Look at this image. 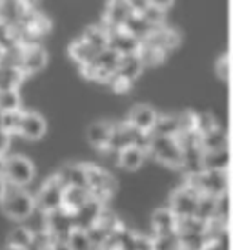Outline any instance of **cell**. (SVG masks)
Returning <instances> with one entry per match:
<instances>
[{
    "label": "cell",
    "mask_w": 233,
    "mask_h": 250,
    "mask_svg": "<svg viewBox=\"0 0 233 250\" xmlns=\"http://www.w3.org/2000/svg\"><path fill=\"white\" fill-rule=\"evenodd\" d=\"M138 59H140V62H142V66H157V64H160L162 61H164V55L166 51H162V49L158 48H151V46H144L142 42H140V49H138Z\"/></svg>",
    "instance_id": "cell-31"
},
{
    "label": "cell",
    "mask_w": 233,
    "mask_h": 250,
    "mask_svg": "<svg viewBox=\"0 0 233 250\" xmlns=\"http://www.w3.org/2000/svg\"><path fill=\"white\" fill-rule=\"evenodd\" d=\"M6 188H7V183H6V179H4V175L0 174V199L6 194Z\"/></svg>",
    "instance_id": "cell-49"
},
{
    "label": "cell",
    "mask_w": 233,
    "mask_h": 250,
    "mask_svg": "<svg viewBox=\"0 0 233 250\" xmlns=\"http://www.w3.org/2000/svg\"><path fill=\"white\" fill-rule=\"evenodd\" d=\"M17 44H20L17 28L15 26H7V24H0V48L9 49L17 46Z\"/></svg>",
    "instance_id": "cell-37"
},
{
    "label": "cell",
    "mask_w": 233,
    "mask_h": 250,
    "mask_svg": "<svg viewBox=\"0 0 233 250\" xmlns=\"http://www.w3.org/2000/svg\"><path fill=\"white\" fill-rule=\"evenodd\" d=\"M150 4L151 6H157V7H160V9H168V7H172V4H173V0H150Z\"/></svg>",
    "instance_id": "cell-48"
},
{
    "label": "cell",
    "mask_w": 233,
    "mask_h": 250,
    "mask_svg": "<svg viewBox=\"0 0 233 250\" xmlns=\"http://www.w3.org/2000/svg\"><path fill=\"white\" fill-rule=\"evenodd\" d=\"M2 167H4V155H0V174H2Z\"/></svg>",
    "instance_id": "cell-52"
},
{
    "label": "cell",
    "mask_w": 233,
    "mask_h": 250,
    "mask_svg": "<svg viewBox=\"0 0 233 250\" xmlns=\"http://www.w3.org/2000/svg\"><path fill=\"white\" fill-rule=\"evenodd\" d=\"M24 2H26V4H28L29 7H33V4L37 2V0H24Z\"/></svg>",
    "instance_id": "cell-51"
},
{
    "label": "cell",
    "mask_w": 233,
    "mask_h": 250,
    "mask_svg": "<svg viewBox=\"0 0 233 250\" xmlns=\"http://www.w3.org/2000/svg\"><path fill=\"white\" fill-rule=\"evenodd\" d=\"M2 53H4V49L0 48V59H2Z\"/></svg>",
    "instance_id": "cell-54"
},
{
    "label": "cell",
    "mask_w": 233,
    "mask_h": 250,
    "mask_svg": "<svg viewBox=\"0 0 233 250\" xmlns=\"http://www.w3.org/2000/svg\"><path fill=\"white\" fill-rule=\"evenodd\" d=\"M228 215H230V197H228V192L217 195V201H215V215L220 221L228 223Z\"/></svg>",
    "instance_id": "cell-39"
},
{
    "label": "cell",
    "mask_w": 233,
    "mask_h": 250,
    "mask_svg": "<svg viewBox=\"0 0 233 250\" xmlns=\"http://www.w3.org/2000/svg\"><path fill=\"white\" fill-rule=\"evenodd\" d=\"M9 133L4 130V128H0V155H4V153L9 150Z\"/></svg>",
    "instance_id": "cell-45"
},
{
    "label": "cell",
    "mask_w": 233,
    "mask_h": 250,
    "mask_svg": "<svg viewBox=\"0 0 233 250\" xmlns=\"http://www.w3.org/2000/svg\"><path fill=\"white\" fill-rule=\"evenodd\" d=\"M31 239H33V234L24 225L17 227L7 234V245H15V247H20V249H28L31 245Z\"/></svg>",
    "instance_id": "cell-33"
},
{
    "label": "cell",
    "mask_w": 233,
    "mask_h": 250,
    "mask_svg": "<svg viewBox=\"0 0 233 250\" xmlns=\"http://www.w3.org/2000/svg\"><path fill=\"white\" fill-rule=\"evenodd\" d=\"M49 250H71L69 249V245L64 241V239H53V243H51V249Z\"/></svg>",
    "instance_id": "cell-47"
},
{
    "label": "cell",
    "mask_w": 233,
    "mask_h": 250,
    "mask_svg": "<svg viewBox=\"0 0 233 250\" xmlns=\"http://www.w3.org/2000/svg\"><path fill=\"white\" fill-rule=\"evenodd\" d=\"M108 48L116 51L118 55H130V53H138L140 49V41L131 37L128 31L122 28L111 31L108 35Z\"/></svg>",
    "instance_id": "cell-11"
},
{
    "label": "cell",
    "mask_w": 233,
    "mask_h": 250,
    "mask_svg": "<svg viewBox=\"0 0 233 250\" xmlns=\"http://www.w3.org/2000/svg\"><path fill=\"white\" fill-rule=\"evenodd\" d=\"M153 250H180V239L177 232L157 234L153 239Z\"/></svg>",
    "instance_id": "cell-34"
},
{
    "label": "cell",
    "mask_w": 233,
    "mask_h": 250,
    "mask_svg": "<svg viewBox=\"0 0 233 250\" xmlns=\"http://www.w3.org/2000/svg\"><path fill=\"white\" fill-rule=\"evenodd\" d=\"M28 4L24 0H2L0 2V24L17 26L24 13L28 11Z\"/></svg>",
    "instance_id": "cell-15"
},
{
    "label": "cell",
    "mask_w": 233,
    "mask_h": 250,
    "mask_svg": "<svg viewBox=\"0 0 233 250\" xmlns=\"http://www.w3.org/2000/svg\"><path fill=\"white\" fill-rule=\"evenodd\" d=\"M46 62H48L46 49L40 48L39 44H29V46H24V49H22L19 68L22 70L24 75H31V73L40 71L46 66Z\"/></svg>",
    "instance_id": "cell-9"
},
{
    "label": "cell",
    "mask_w": 233,
    "mask_h": 250,
    "mask_svg": "<svg viewBox=\"0 0 233 250\" xmlns=\"http://www.w3.org/2000/svg\"><path fill=\"white\" fill-rule=\"evenodd\" d=\"M82 39L95 49L97 53L108 48V33H106V29L102 26H91V28H88Z\"/></svg>",
    "instance_id": "cell-28"
},
{
    "label": "cell",
    "mask_w": 233,
    "mask_h": 250,
    "mask_svg": "<svg viewBox=\"0 0 233 250\" xmlns=\"http://www.w3.org/2000/svg\"><path fill=\"white\" fill-rule=\"evenodd\" d=\"M140 15L144 17L146 22H148L150 26H153V28H157V26H162V24H164V9H160V7H157V6L148 4V6L140 11Z\"/></svg>",
    "instance_id": "cell-38"
},
{
    "label": "cell",
    "mask_w": 233,
    "mask_h": 250,
    "mask_svg": "<svg viewBox=\"0 0 233 250\" xmlns=\"http://www.w3.org/2000/svg\"><path fill=\"white\" fill-rule=\"evenodd\" d=\"M215 201L217 197L210 194H200L197 199V207H195V217H199L202 221H210L215 215Z\"/></svg>",
    "instance_id": "cell-29"
},
{
    "label": "cell",
    "mask_w": 233,
    "mask_h": 250,
    "mask_svg": "<svg viewBox=\"0 0 233 250\" xmlns=\"http://www.w3.org/2000/svg\"><path fill=\"white\" fill-rule=\"evenodd\" d=\"M0 2H2V0H0Z\"/></svg>",
    "instance_id": "cell-55"
},
{
    "label": "cell",
    "mask_w": 233,
    "mask_h": 250,
    "mask_svg": "<svg viewBox=\"0 0 233 250\" xmlns=\"http://www.w3.org/2000/svg\"><path fill=\"white\" fill-rule=\"evenodd\" d=\"M178 44H180V33H178V31H175V29H168V31H166L164 49H166V51H170V49L177 48Z\"/></svg>",
    "instance_id": "cell-42"
},
{
    "label": "cell",
    "mask_w": 233,
    "mask_h": 250,
    "mask_svg": "<svg viewBox=\"0 0 233 250\" xmlns=\"http://www.w3.org/2000/svg\"><path fill=\"white\" fill-rule=\"evenodd\" d=\"M217 126V121H215V117H213L212 113H200V115H197V125H195V130L202 135V133L210 132L212 128H215Z\"/></svg>",
    "instance_id": "cell-41"
},
{
    "label": "cell",
    "mask_w": 233,
    "mask_h": 250,
    "mask_svg": "<svg viewBox=\"0 0 233 250\" xmlns=\"http://www.w3.org/2000/svg\"><path fill=\"white\" fill-rule=\"evenodd\" d=\"M188 185L199 194L220 195L228 192V170H202L200 174L188 175Z\"/></svg>",
    "instance_id": "cell-2"
},
{
    "label": "cell",
    "mask_w": 233,
    "mask_h": 250,
    "mask_svg": "<svg viewBox=\"0 0 233 250\" xmlns=\"http://www.w3.org/2000/svg\"><path fill=\"white\" fill-rule=\"evenodd\" d=\"M180 168H184L188 175L200 174L204 168H202V150L200 146H190L182 150V163Z\"/></svg>",
    "instance_id": "cell-23"
},
{
    "label": "cell",
    "mask_w": 233,
    "mask_h": 250,
    "mask_svg": "<svg viewBox=\"0 0 233 250\" xmlns=\"http://www.w3.org/2000/svg\"><path fill=\"white\" fill-rule=\"evenodd\" d=\"M122 29L128 31L131 37H135V39H138V41L142 42L146 37L150 35V31L153 29V26H150L140 13H135V11H133V13L126 19V22L122 24Z\"/></svg>",
    "instance_id": "cell-21"
},
{
    "label": "cell",
    "mask_w": 233,
    "mask_h": 250,
    "mask_svg": "<svg viewBox=\"0 0 233 250\" xmlns=\"http://www.w3.org/2000/svg\"><path fill=\"white\" fill-rule=\"evenodd\" d=\"M2 250H26V249H20V247H15V245H6Z\"/></svg>",
    "instance_id": "cell-50"
},
{
    "label": "cell",
    "mask_w": 233,
    "mask_h": 250,
    "mask_svg": "<svg viewBox=\"0 0 233 250\" xmlns=\"http://www.w3.org/2000/svg\"><path fill=\"white\" fill-rule=\"evenodd\" d=\"M131 13H133V9H131L130 4L126 0H110V6H108V11L104 15V24H102L106 33L110 35L111 31L122 28V24L126 22V19Z\"/></svg>",
    "instance_id": "cell-10"
},
{
    "label": "cell",
    "mask_w": 233,
    "mask_h": 250,
    "mask_svg": "<svg viewBox=\"0 0 233 250\" xmlns=\"http://www.w3.org/2000/svg\"><path fill=\"white\" fill-rule=\"evenodd\" d=\"M148 152L155 155V159L164 163L166 167L180 168L182 163V148L178 146L175 137H166V135H151Z\"/></svg>",
    "instance_id": "cell-3"
},
{
    "label": "cell",
    "mask_w": 233,
    "mask_h": 250,
    "mask_svg": "<svg viewBox=\"0 0 233 250\" xmlns=\"http://www.w3.org/2000/svg\"><path fill=\"white\" fill-rule=\"evenodd\" d=\"M2 115H4V111L0 110V128H2Z\"/></svg>",
    "instance_id": "cell-53"
},
{
    "label": "cell",
    "mask_w": 233,
    "mask_h": 250,
    "mask_svg": "<svg viewBox=\"0 0 233 250\" xmlns=\"http://www.w3.org/2000/svg\"><path fill=\"white\" fill-rule=\"evenodd\" d=\"M144 70V66L140 62L137 53H130V55H120L118 57V62H116V75H120L122 79L133 83L140 73Z\"/></svg>",
    "instance_id": "cell-16"
},
{
    "label": "cell",
    "mask_w": 233,
    "mask_h": 250,
    "mask_svg": "<svg viewBox=\"0 0 233 250\" xmlns=\"http://www.w3.org/2000/svg\"><path fill=\"white\" fill-rule=\"evenodd\" d=\"M22 115H24V111H20V110L4 111V115H2V128H4L9 135H11V133H19L20 123H22Z\"/></svg>",
    "instance_id": "cell-36"
},
{
    "label": "cell",
    "mask_w": 233,
    "mask_h": 250,
    "mask_svg": "<svg viewBox=\"0 0 233 250\" xmlns=\"http://www.w3.org/2000/svg\"><path fill=\"white\" fill-rule=\"evenodd\" d=\"M111 128H113V125L106 123V121H98V123H93V125L89 126L88 141L91 143V146L100 148V150H106L108 141H110V135H111Z\"/></svg>",
    "instance_id": "cell-22"
},
{
    "label": "cell",
    "mask_w": 233,
    "mask_h": 250,
    "mask_svg": "<svg viewBox=\"0 0 233 250\" xmlns=\"http://www.w3.org/2000/svg\"><path fill=\"white\" fill-rule=\"evenodd\" d=\"M2 175L6 179L7 185H15V187H26L31 183L35 175L33 163L22 155H13L4 159V167H2Z\"/></svg>",
    "instance_id": "cell-5"
},
{
    "label": "cell",
    "mask_w": 233,
    "mask_h": 250,
    "mask_svg": "<svg viewBox=\"0 0 233 250\" xmlns=\"http://www.w3.org/2000/svg\"><path fill=\"white\" fill-rule=\"evenodd\" d=\"M57 175L60 177V181L66 187L88 188V177H86V168H84V165H66Z\"/></svg>",
    "instance_id": "cell-20"
},
{
    "label": "cell",
    "mask_w": 233,
    "mask_h": 250,
    "mask_svg": "<svg viewBox=\"0 0 233 250\" xmlns=\"http://www.w3.org/2000/svg\"><path fill=\"white\" fill-rule=\"evenodd\" d=\"M217 73L222 81H228L230 79V59L226 55L220 57V61L217 62Z\"/></svg>",
    "instance_id": "cell-43"
},
{
    "label": "cell",
    "mask_w": 233,
    "mask_h": 250,
    "mask_svg": "<svg viewBox=\"0 0 233 250\" xmlns=\"http://www.w3.org/2000/svg\"><path fill=\"white\" fill-rule=\"evenodd\" d=\"M202 168L204 170H228L230 168V153L224 150L202 152Z\"/></svg>",
    "instance_id": "cell-24"
},
{
    "label": "cell",
    "mask_w": 233,
    "mask_h": 250,
    "mask_svg": "<svg viewBox=\"0 0 233 250\" xmlns=\"http://www.w3.org/2000/svg\"><path fill=\"white\" fill-rule=\"evenodd\" d=\"M155 121H157V111L153 110L151 106L148 104H137L130 113V123L135 130L142 133H150L153 125H155Z\"/></svg>",
    "instance_id": "cell-12"
},
{
    "label": "cell",
    "mask_w": 233,
    "mask_h": 250,
    "mask_svg": "<svg viewBox=\"0 0 233 250\" xmlns=\"http://www.w3.org/2000/svg\"><path fill=\"white\" fill-rule=\"evenodd\" d=\"M91 199V192L88 188L82 187H66L62 194V207L69 214H75L77 210H80L86 203Z\"/></svg>",
    "instance_id": "cell-13"
},
{
    "label": "cell",
    "mask_w": 233,
    "mask_h": 250,
    "mask_svg": "<svg viewBox=\"0 0 233 250\" xmlns=\"http://www.w3.org/2000/svg\"><path fill=\"white\" fill-rule=\"evenodd\" d=\"M177 121H178V132H193L195 125H197V113L184 111V113L177 115Z\"/></svg>",
    "instance_id": "cell-40"
},
{
    "label": "cell",
    "mask_w": 233,
    "mask_h": 250,
    "mask_svg": "<svg viewBox=\"0 0 233 250\" xmlns=\"http://www.w3.org/2000/svg\"><path fill=\"white\" fill-rule=\"evenodd\" d=\"M126 2L130 4V7L135 11V13H140V11L150 4V0H126Z\"/></svg>",
    "instance_id": "cell-46"
},
{
    "label": "cell",
    "mask_w": 233,
    "mask_h": 250,
    "mask_svg": "<svg viewBox=\"0 0 233 250\" xmlns=\"http://www.w3.org/2000/svg\"><path fill=\"white\" fill-rule=\"evenodd\" d=\"M199 192L192 188L190 185L178 188L177 192L172 195V212L177 215V219L182 217H190L195 214V207H197V199H199Z\"/></svg>",
    "instance_id": "cell-7"
},
{
    "label": "cell",
    "mask_w": 233,
    "mask_h": 250,
    "mask_svg": "<svg viewBox=\"0 0 233 250\" xmlns=\"http://www.w3.org/2000/svg\"><path fill=\"white\" fill-rule=\"evenodd\" d=\"M19 133H20L22 137L31 141L40 139L42 135L46 133V121L39 113H35V111H24Z\"/></svg>",
    "instance_id": "cell-14"
},
{
    "label": "cell",
    "mask_w": 233,
    "mask_h": 250,
    "mask_svg": "<svg viewBox=\"0 0 233 250\" xmlns=\"http://www.w3.org/2000/svg\"><path fill=\"white\" fill-rule=\"evenodd\" d=\"M0 203H2L4 214L15 221H24L35 210L33 195L26 192L22 187H15V185L6 188V194L0 199Z\"/></svg>",
    "instance_id": "cell-1"
},
{
    "label": "cell",
    "mask_w": 233,
    "mask_h": 250,
    "mask_svg": "<svg viewBox=\"0 0 233 250\" xmlns=\"http://www.w3.org/2000/svg\"><path fill=\"white\" fill-rule=\"evenodd\" d=\"M69 55L73 57L80 66H86V64H89L95 59L97 51L84 39H78V41H75L69 46Z\"/></svg>",
    "instance_id": "cell-26"
},
{
    "label": "cell",
    "mask_w": 233,
    "mask_h": 250,
    "mask_svg": "<svg viewBox=\"0 0 233 250\" xmlns=\"http://www.w3.org/2000/svg\"><path fill=\"white\" fill-rule=\"evenodd\" d=\"M86 168V177H88V190L91 192V197L104 203L108 197L113 195L116 190V181L110 172L95 165H84Z\"/></svg>",
    "instance_id": "cell-4"
},
{
    "label": "cell",
    "mask_w": 233,
    "mask_h": 250,
    "mask_svg": "<svg viewBox=\"0 0 233 250\" xmlns=\"http://www.w3.org/2000/svg\"><path fill=\"white\" fill-rule=\"evenodd\" d=\"M177 215L173 214L172 208H158L151 215V229L155 234H170L177 232Z\"/></svg>",
    "instance_id": "cell-17"
},
{
    "label": "cell",
    "mask_w": 233,
    "mask_h": 250,
    "mask_svg": "<svg viewBox=\"0 0 233 250\" xmlns=\"http://www.w3.org/2000/svg\"><path fill=\"white\" fill-rule=\"evenodd\" d=\"M151 135H166V137H175L178 133V121L177 117L172 115H164V117H158L155 125L151 128Z\"/></svg>",
    "instance_id": "cell-27"
},
{
    "label": "cell",
    "mask_w": 233,
    "mask_h": 250,
    "mask_svg": "<svg viewBox=\"0 0 233 250\" xmlns=\"http://www.w3.org/2000/svg\"><path fill=\"white\" fill-rule=\"evenodd\" d=\"M144 135L146 133L135 130L130 123L113 126V128H111L110 141H108V146H106V148H108V150H113V152H118V150H122V148H126V146H130V145H138Z\"/></svg>",
    "instance_id": "cell-8"
},
{
    "label": "cell",
    "mask_w": 233,
    "mask_h": 250,
    "mask_svg": "<svg viewBox=\"0 0 233 250\" xmlns=\"http://www.w3.org/2000/svg\"><path fill=\"white\" fill-rule=\"evenodd\" d=\"M144 157L146 150H142L137 145H130L122 150H118V165L124 170H138L144 163Z\"/></svg>",
    "instance_id": "cell-18"
},
{
    "label": "cell",
    "mask_w": 233,
    "mask_h": 250,
    "mask_svg": "<svg viewBox=\"0 0 233 250\" xmlns=\"http://www.w3.org/2000/svg\"><path fill=\"white\" fill-rule=\"evenodd\" d=\"M180 250H204L210 243V237L206 234H178Z\"/></svg>",
    "instance_id": "cell-32"
},
{
    "label": "cell",
    "mask_w": 233,
    "mask_h": 250,
    "mask_svg": "<svg viewBox=\"0 0 233 250\" xmlns=\"http://www.w3.org/2000/svg\"><path fill=\"white\" fill-rule=\"evenodd\" d=\"M66 243L69 245L71 250H93L86 230L78 229V227H73V229L69 230L68 237H66Z\"/></svg>",
    "instance_id": "cell-30"
},
{
    "label": "cell",
    "mask_w": 233,
    "mask_h": 250,
    "mask_svg": "<svg viewBox=\"0 0 233 250\" xmlns=\"http://www.w3.org/2000/svg\"><path fill=\"white\" fill-rule=\"evenodd\" d=\"M24 77L26 75L22 73L20 68L0 64V90H19Z\"/></svg>",
    "instance_id": "cell-25"
},
{
    "label": "cell",
    "mask_w": 233,
    "mask_h": 250,
    "mask_svg": "<svg viewBox=\"0 0 233 250\" xmlns=\"http://www.w3.org/2000/svg\"><path fill=\"white\" fill-rule=\"evenodd\" d=\"M133 249L135 250H153V239L144 237V236H135Z\"/></svg>",
    "instance_id": "cell-44"
},
{
    "label": "cell",
    "mask_w": 233,
    "mask_h": 250,
    "mask_svg": "<svg viewBox=\"0 0 233 250\" xmlns=\"http://www.w3.org/2000/svg\"><path fill=\"white\" fill-rule=\"evenodd\" d=\"M199 146L202 152H212V150H224L228 148V135L226 132L219 128V125L212 128L210 132H206L200 135Z\"/></svg>",
    "instance_id": "cell-19"
},
{
    "label": "cell",
    "mask_w": 233,
    "mask_h": 250,
    "mask_svg": "<svg viewBox=\"0 0 233 250\" xmlns=\"http://www.w3.org/2000/svg\"><path fill=\"white\" fill-rule=\"evenodd\" d=\"M64 188L66 185L60 181L58 175H51L46 183H44V187L40 188V192L37 194L35 197V207L42 212H53V210L60 208L62 207V194H64Z\"/></svg>",
    "instance_id": "cell-6"
},
{
    "label": "cell",
    "mask_w": 233,
    "mask_h": 250,
    "mask_svg": "<svg viewBox=\"0 0 233 250\" xmlns=\"http://www.w3.org/2000/svg\"><path fill=\"white\" fill-rule=\"evenodd\" d=\"M0 110L2 111L20 110V95H19V90H0Z\"/></svg>",
    "instance_id": "cell-35"
}]
</instances>
